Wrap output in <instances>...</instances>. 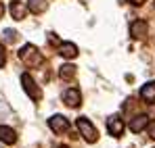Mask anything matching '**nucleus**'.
<instances>
[{
  "mask_svg": "<svg viewBox=\"0 0 155 148\" xmlns=\"http://www.w3.org/2000/svg\"><path fill=\"white\" fill-rule=\"evenodd\" d=\"M19 58L25 63L27 67H38V65H42V54L38 52V48L34 46V44H25L23 48L19 50Z\"/></svg>",
  "mask_w": 155,
  "mask_h": 148,
  "instance_id": "f257e3e1",
  "label": "nucleus"
},
{
  "mask_svg": "<svg viewBox=\"0 0 155 148\" xmlns=\"http://www.w3.org/2000/svg\"><path fill=\"white\" fill-rule=\"evenodd\" d=\"M78 129L82 131L84 140H88V142H97V140H99V131L94 129V125L90 123L86 117H80V119H78Z\"/></svg>",
  "mask_w": 155,
  "mask_h": 148,
  "instance_id": "f03ea898",
  "label": "nucleus"
},
{
  "mask_svg": "<svg viewBox=\"0 0 155 148\" xmlns=\"http://www.w3.org/2000/svg\"><path fill=\"white\" fill-rule=\"evenodd\" d=\"M21 83H23V90L27 92V96H29L31 100H40V98H42V90L36 86V81L31 79V75H29V73L21 75Z\"/></svg>",
  "mask_w": 155,
  "mask_h": 148,
  "instance_id": "7ed1b4c3",
  "label": "nucleus"
},
{
  "mask_svg": "<svg viewBox=\"0 0 155 148\" xmlns=\"http://www.w3.org/2000/svg\"><path fill=\"white\" fill-rule=\"evenodd\" d=\"M107 131H109L113 138L122 136V134H124V121H122V117H117V115H111V117L107 119Z\"/></svg>",
  "mask_w": 155,
  "mask_h": 148,
  "instance_id": "20e7f679",
  "label": "nucleus"
},
{
  "mask_svg": "<svg viewBox=\"0 0 155 148\" xmlns=\"http://www.w3.org/2000/svg\"><path fill=\"white\" fill-rule=\"evenodd\" d=\"M48 125H51V129L54 134H63V131L69 129V121L63 115H52L51 119H48Z\"/></svg>",
  "mask_w": 155,
  "mask_h": 148,
  "instance_id": "39448f33",
  "label": "nucleus"
},
{
  "mask_svg": "<svg viewBox=\"0 0 155 148\" xmlns=\"http://www.w3.org/2000/svg\"><path fill=\"white\" fill-rule=\"evenodd\" d=\"M63 102H65L67 106H71V109H78L80 102H82L80 90H78V88H69V90H65V92H63Z\"/></svg>",
  "mask_w": 155,
  "mask_h": 148,
  "instance_id": "423d86ee",
  "label": "nucleus"
},
{
  "mask_svg": "<svg viewBox=\"0 0 155 148\" xmlns=\"http://www.w3.org/2000/svg\"><path fill=\"white\" fill-rule=\"evenodd\" d=\"M147 31H149V25H147V21H143V19H138V21H134V23L130 25V36L132 38H145Z\"/></svg>",
  "mask_w": 155,
  "mask_h": 148,
  "instance_id": "0eeeda50",
  "label": "nucleus"
},
{
  "mask_svg": "<svg viewBox=\"0 0 155 148\" xmlns=\"http://www.w3.org/2000/svg\"><path fill=\"white\" fill-rule=\"evenodd\" d=\"M147 125H149V117H147V115H136V117L130 121V131H132V134H138V131H143Z\"/></svg>",
  "mask_w": 155,
  "mask_h": 148,
  "instance_id": "6e6552de",
  "label": "nucleus"
},
{
  "mask_svg": "<svg viewBox=\"0 0 155 148\" xmlns=\"http://www.w3.org/2000/svg\"><path fill=\"white\" fill-rule=\"evenodd\" d=\"M59 54L65 56V58H76L78 56V46L71 42H61L59 44Z\"/></svg>",
  "mask_w": 155,
  "mask_h": 148,
  "instance_id": "1a4fd4ad",
  "label": "nucleus"
},
{
  "mask_svg": "<svg viewBox=\"0 0 155 148\" xmlns=\"http://www.w3.org/2000/svg\"><path fill=\"white\" fill-rule=\"evenodd\" d=\"M0 142L4 144H15L17 142V134L13 127H6V125H0Z\"/></svg>",
  "mask_w": 155,
  "mask_h": 148,
  "instance_id": "9d476101",
  "label": "nucleus"
},
{
  "mask_svg": "<svg viewBox=\"0 0 155 148\" xmlns=\"http://www.w3.org/2000/svg\"><path fill=\"white\" fill-rule=\"evenodd\" d=\"M11 15H13V19H17V21L25 19V15H27V6H23L21 2H11Z\"/></svg>",
  "mask_w": 155,
  "mask_h": 148,
  "instance_id": "9b49d317",
  "label": "nucleus"
},
{
  "mask_svg": "<svg viewBox=\"0 0 155 148\" xmlns=\"http://www.w3.org/2000/svg\"><path fill=\"white\" fill-rule=\"evenodd\" d=\"M140 98L147 100V102H153L155 100V81H149L140 88Z\"/></svg>",
  "mask_w": 155,
  "mask_h": 148,
  "instance_id": "f8f14e48",
  "label": "nucleus"
},
{
  "mask_svg": "<svg viewBox=\"0 0 155 148\" xmlns=\"http://www.w3.org/2000/svg\"><path fill=\"white\" fill-rule=\"evenodd\" d=\"M46 6H48L46 0H29V2H27V11H31V13H36V15H38V13H44Z\"/></svg>",
  "mask_w": 155,
  "mask_h": 148,
  "instance_id": "ddd939ff",
  "label": "nucleus"
},
{
  "mask_svg": "<svg viewBox=\"0 0 155 148\" xmlns=\"http://www.w3.org/2000/svg\"><path fill=\"white\" fill-rule=\"evenodd\" d=\"M59 75H61V79H71V77L76 75V67H74V65H63V67L59 69Z\"/></svg>",
  "mask_w": 155,
  "mask_h": 148,
  "instance_id": "4468645a",
  "label": "nucleus"
},
{
  "mask_svg": "<svg viewBox=\"0 0 155 148\" xmlns=\"http://www.w3.org/2000/svg\"><path fill=\"white\" fill-rule=\"evenodd\" d=\"M4 40H6L8 44L17 42V31H15V29H4Z\"/></svg>",
  "mask_w": 155,
  "mask_h": 148,
  "instance_id": "2eb2a0df",
  "label": "nucleus"
},
{
  "mask_svg": "<svg viewBox=\"0 0 155 148\" xmlns=\"http://www.w3.org/2000/svg\"><path fill=\"white\" fill-rule=\"evenodd\" d=\"M4 63H6V52H4L2 46H0V67H4Z\"/></svg>",
  "mask_w": 155,
  "mask_h": 148,
  "instance_id": "dca6fc26",
  "label": "nucleus"
},
{
  "mask_svg": "<svg viewBox=\"0 0 155 148\" xmlns=\"http://www.w3.org/2000/svg\"><path fill=\"white\" fill-rule=\"evenodd\" d=\"M149 138H153V140H155V123L149 125Z\"/></svg>",
  "mask_w": 155,
  "mask_h": 148,
  "instance_id": "f3484780",
  "label": "nucleus"
},
{
  "mask_svg": "<svg viewBox=\"0 0 155 148\" xmlns=\"http://www.w3.org/2000/svg\"><path fill=\"white\" fill-rule=\"evenodd\" d=\"M128 2H130V4H134V6H140L145 0H128Z\"/></svg>",
  "mask_w": 155,
  "mask_h": 148,
  "instance_id": "a211bd4d",
  "label": "nucleus"
},
{
  "mask_svg": "<svg viewBox=\"0 0 155 148\" xmlns=\"http://www.w3.org/2000/svg\"><path fill=\"white\" fill-rule=\"evenodd\" d=\"M2 15H4V4L0 2V17H2Z\"/></svg>",
  "mask_w": 155,
  "mask_h": 148,
  "instance_id": "6ab92c4d",
  "label": "nucleus"
},
{
  "mask_svg": "<svg viewBox=\"0 0 155 148\" xmlns=\"http://www.w3.org/2000/svg\"><path fill=\"white\" fill-rule=\"evenodd\" d=\"M59 148H67V146H59Z\"/></svg>",
  "mask_w": 155,
  "mask_h": 148,
  "instance_id": "aec40b11",
  "label": "nucleus"
}]
</instances>
